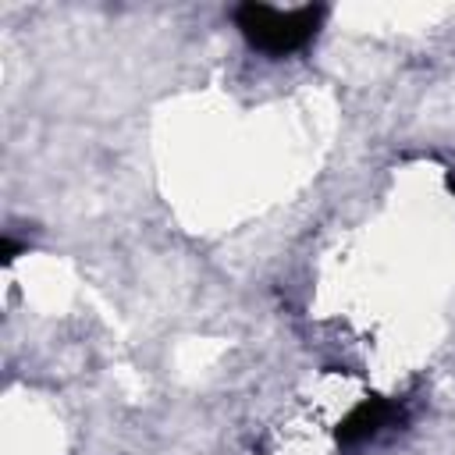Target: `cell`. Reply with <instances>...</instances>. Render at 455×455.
Masks as SVG:
<instances>
[{
    "instance_id": "6da1fadb",
    "label": "cell",
    "mask_w": 455,
    "mask_h": 455,
    "mask_svg": "<svg viewBox=\"0 0 455 455\" xmlns=\"http://www.w3.org/2000/svg\"><path fill=\"white\" fill-rule=\"evenodd\" d=\"M323 14L327 11L320 4L291 7V11H277V7H267V4H242L235 11V25L249 39V46H256L259 53L288 57V53L313 43V36L320 32Z\"/></svg>"
},
{
    "instance_id": "7a4b0ae2",
    "label": "cell",
    "mask_w": 455,
    "mask_h": 455,
    "mask_svg": "<svg viewBox=\"0 0 455 455\" xmlns=\"http://www.w3.org/2000/svg\"><path fill=\"white\" fill-rule=\"evenodd\" d=\"M395 419H402V409H398L395 402H387V398H366V402H359V405L338 423L334 437H338V444L352 448V444H363V441L377 437V434H380L384 427H391Z\"/></svg>"
},
{
    "instance_id": "3957f363",
    "label": "cell",
    "mask_w": 455,
    "mask_h": 455,
    "mask_svg": "<svg viewBox=\"0 0 455 455\" xmlns=\"http://www.w3.org/2000/svg\"><path fill=\"white\" fill-rule=\"evenodd\" d=\"M18 249H21V245H18L14 238H4V249H0V252H4V263H11V259L18 256Z\"/></svg>"
},
{
    "instance_id": "277c9868",
    "label": "cell",
    "mask_w": 455,
    "mask_h": 455,
    "mask_svg": "<svg viewBox=\"0 0 455 455\" xmlns=\"http://www.w3.org/2000/svg\"><path fill=\"white\" fill-rule=\"evenodd\" d=\"M448 188H451V192H455V174H448Z\"/></svg>"
}]
</instances>
